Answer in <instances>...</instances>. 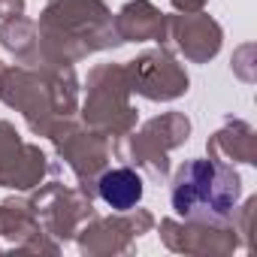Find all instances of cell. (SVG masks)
Returning <instances> with one entry per match:
<instances>
[{
    "label": "cell",
    "instance_id": "obj_1",
    "mask_svg": "<svg viewBox=\"0 0 257 257\" xmlns=\"http://www.w3.org/2000/svg\"><path fill=\"white\" fill-rule=\"evenodd\" d=\"M236 176H230L227 170L200 161L191 164L188 170L179 173V185H176V209L182 215H197V212H218L224 215L230 209V203L236 200Z\"/></svg>",
    "mask_w": 257,
    "mask_h": 257
},
{
    "label": "cell",
    "instance_id": "obj_2",
    "mask_svg": "<svg viewBox=\"0 0 257 257\" xmlns=\"http://www.w3.org/2000/svg\"><path fill=\"white\" fill-rule=\"evenodd\" d=\"M100 197L112 209H131L143 197V179L134 170H112L100 179Z\"/></svg>",
    "mask_w": 257,
    "mask_h": 257
}]
</instances>
